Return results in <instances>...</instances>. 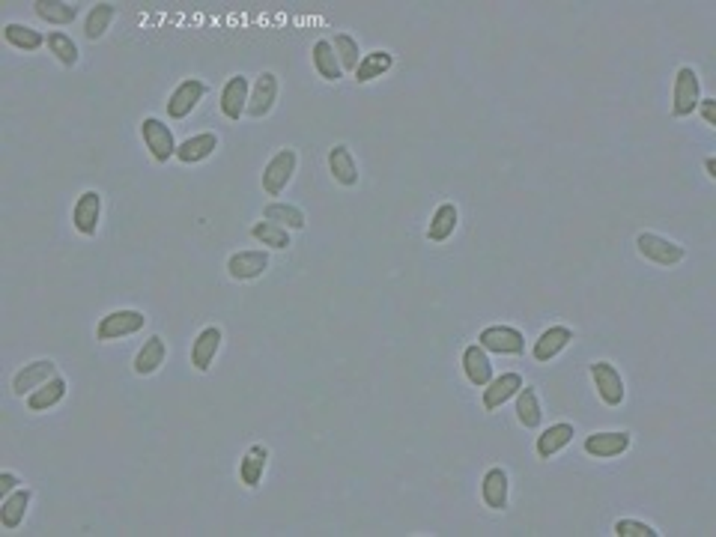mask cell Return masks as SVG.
I'll use <instances>...</instances> for the list:
<instances>
[{
  "label": "cell",
  "mask_w": 716,
  "mask_h": 537,
  "mask_svg": "<svg viewBox=\"0 0 716 537\" xmlns=\"http://www.w3.org/2000/svg\"><path fill=\"white\" fill-rule=\"evenodd\" d=\"M635 251L644 257V260H651V263H657L662 268H671V266H678L680 260L686 257V251L684 245H678V242H671L666 236H660V233H639L635 236Z\"/></svg>",
  "instance_id": "6da1fadb"
},
{
  "label": "cell",
  "mask_w": 716,
  "mask_h": 537,
  "mask_svg": "<svg viewBox=\"0 0 716 537\" xmlns=\"http://www.w3.org/2000/svg\"><path fill=\"white\" fill-rule=\"evenodd\" d=\"M295 165H299V156H295V149L284 147L277 149L272 158L266 161L263 167V192L268 197H281V192L286 185H290V179L295 174Z\"/></svg>",
  "instance_id": "7a4b0ae2"
},
{
  "label": "cell",
  "mask_w": 716,
  "mask_h": 537,
  "mask_svg": "<svg viewBox=\"0 0 716 537\" xmlns=\"http://www.w3.org/2000/svg\"><path fill=\"white\" fill-rule=\"evenodd\" d=\"M698 102H702V81H698L693 66H680L675 75V90H671V114L675 116L695 114Z\"/></svg>",
  "instance_id": "3957f363"
},
{
  "label": "cell",
  "mask_w": 716,
  "mask_h": 537,
  "mask_svg": "<svg viewBox=\"0 0 716 537\" xmlns=\"http://www.w3.org/2000/svg\"><path fill=\"white\" fill-rule=\"evenodd\" d=\"M147 326V317H143L141 311H111L105 313L102 320H98L96 326V340H120V337H129V335H138V331Z\"/></svg>",
  "instance_id": "277c9868"
},
{
  "label": "cell",
  "mask_w": 716,
  "mask_h": 537,
  "mask_svg": "<svg viewBox=\"0 0 716 537\" xmlns=\"http://www.w3.org/2000/svg\"><path fill=\"white\" fill-rule=\"evenodd\" d=\"M141 138L147 143L149 156L158 161V165H165V161L176 158V141H174V132L167 129L165 123L158 120V116H143L141 123Z\"/></svg>",
  "instance_id": "5b68a950"
},
{
  "label": "cell",
  "mask_w": 716,
  "mask_h": 537,
  "mask_svg": "<svg viewBox=\"0 0 716 537\" xmlns=\"http://www.w3.org/2000/svg\"><path fill=\"white\" fill-rule=\"evenodd\" d=\"M206 93H209V87H206V81H200V78L179 81V87L167 98V116L170 120H185V116L203 102Z\"/></svg>",
  "instance_id": "8992f818"
},
{
  "label": "cell",
  "mask_w": 716,
  "mask_h": 537,
  "mask_svg": "<svg viewBox=\"0 0 716 537\" xmlns=\"http://www.w3.org/2000/svg\"><path fill=\"white\" fill-rule=\"evenodd\" d=\"M478 344L487 349V353H496V355H519V353H525L523 331L514 328V326H487L478 335Z\"/></svg>",
  "instance_id": "52a82bcc"
},
{
  "label": "cell",
  "mask_w": 716,
  "mask_h": 537,
  "mask_svg": "<svg viewBox=\"0 0 716 537\" xmlns=\"http://www.w3.org/2000/svg\"><path fill=\"white\" fill-rule=\"evenodd\" d=\"M591 379H594V388L606 406H621L624 397H626V388H624V379H621V373H618L615 364L594 362L591 364Z\"/></svg>",
  "instance_id": "ba28073f"
},
{
  "label": "cell",
  "mask_w": 716,
  "mask_h": 537,
  "mask_svg": "<svg viewBox=\"0 0 716 537\" xmlns=\"http://www.w3.org/2000/svg\"><path fill=\"white\" fill-rule=\"evenodd\" d=\"M630 442H633V436L624 433V430H606V433H591L582 448H585V454L594 456V460H615V456L630 451Z\"/></svg>",
  "instance_id": "9c48e42d"
},
{
  "label": "cell",
  "mask_w": 716,
  "mask_h": 537,
  "mask_svg": "<svg viewBox=\"0 0 716 537\" xmlns=\"http://www.w3.org/2000/svg\"><path fill=\"white\" fill-rule=\"evenodd\" d=\"M57 373V364L51 362V358H39V362H30L24 364L21 371L13 376V394L15 397H24V394H33L39 385H45L48 379H54Z\"/></svg>",
  "instance_id": "30bf717a"
},
{
  "label": "cell",
  "mask_w": 716,
  "mask_h": 537,
  "mask_svg": "<svg viewBox=\"0 0 716 537\" xmlns=\"http://www.w3.org/2000/svg\"><path fill=\"white\" fill-rule=\"evenodd\" d=\"M98 218H102V194L98 192H84L78 197V203L72 206V224L81 236H96L98 230Z\"/></svg>",
  "instance_id": "8fae6325"
},
{
  "label": "cell",
  "mask_w": 716,
  "mask_h": 537,
  "mask_svg": "<svg viewBox=\"0 0 716 537\" xmlns=\"http://www.w3.org/2000/svg\"><path fill=\"white\" fill-rule=\"evenodd\" d=\"M277 102V75L275 72H263L254 87H251V96H248V116H254V120H263V116L272 114V107Z\"/></svg>",
  "instance_id": "7c38bea8"
},
{
  "label": "cell",
  "mask_w": 716,
  "mask_h": 537,
  "mask_svg": "<svg viewBox=\"0 0 716 537\" xmlns=\"http://www.w3.org/2000/svg\"><path fill=\"white\" fill-rule=\"evenodd\" d=\"M523 376L519 373H501V376H492V379L483 385V409L487 412H496L501 409L510 397H516V391L523 388Z\"/></svg>",
  "instance_id": "4fadbf2b"
},
{
  "label": "cell",
  "mask_w": 716,
  "mask_h": 537,
  "mask_svg": "<svg viewBox=\"0 0 716 537\" xmlns=\"http://www.w3.org/2000/svg\"><path fill=\"white\" fill-rule=\"evenodd\" d=\"M573 344V328L567 326H550L546 331H541V337L534 340L532 355L537 364H550L561 349H567Z\"/></svg>",
  "instance_id": "5bb4252c"
},
{
  "label": "cell",
  "mask_w": 716,
  "mask_h": 537,
  "mask_svg": "<svg viewBox=\"0 0 716 537\" xmlns=\"http://www.w3.org/2000/svg\"><path fill=\"white\" fill-rule=\"evenodd\" d=\"M268 268V254L266 251H236L227 260V275L233 281H254Z\"/></svg>",
  "instance_id": "9a60e30c"
},
{
  "label": "cell",
  "mask_w": 716,
  "mask_h": 537,
  "mask_svg": "<svg viewBox=\"0 0 716 537\" xmlns=\"http://www.w3.org/2000/svg\"><path fill=\"white\" fill-rule=\"evenodd\" d=\"M248 96H251L248 78L245 75H233L221 90V114L227 116V120L239 123V116L248 111Z\"/></svg>",
  "instance_id": "2e32d148"
},
{
  "label": "cell",
  "mask_w": 716,
  "mask_h": 537,
  "mask_svg": "<svg viewBox=\"0 0 716 537\" xmlns=\"http://www.w3.org/2000/svg\"><path fill=\"white\" fill-rule=\"evenodd\" d=\"M221 328L218 326H206L200 335L194 337V344H192V367L194 371H209L212 362H215V355H218V349H221Z\"/></svg>",
  "instance_id": "e0dca14e"
},
{
  "label": "cell",
  "mask_w": 716,
  "mask_h": 537,
  "mask_svg": "<svg viewBox=\"0 0 716 537\" xmlns=\"http://www.w3.org/2000/svg\"><path fill=\"white\" fill-rule=\"evenodd\" d=\"M463 371H465V379H469L474 388H483L490 379H492V362H490V353L483 349L481 344H469L463 349Z\"/></svg>",
  "instance_id": "ac0fdd59"
},
{
  "label": "cell",
  "mask_w": 716,
  "mask_h": 537,
  "mask_svg": "<svg viewBox=\"0 0 716 537\" xmlns=\"http://www.w3.org/2000/svg\"><path fill=\"white\" fill-rule=\"evenodd\" d=\"M30 501H33V492L27 487H18L15 492H9L6 499H0V525H4L6 532H15V528L24 523Z\"/></svg>",
  "instance_id": "d6986e66"
},
{
  "label": "cell",
  "mask_w": 716,
  "mask_h": 537,
  "mask_svg": "<svg viewBox=\"0 0 716 537\" xmlns=\"http://www.w3.org/2000/svg\"><path fill=\"white\" fill-rule=\"evenodd\" d=\"M507 490H510V481H507V472L496 465V469H490L483 474V483H481V499L483 505L490 510H505L507 507Z\"/></svg>",
  "instance_id": "ffe728a7"
},
{
  "label": "cell",
  "mask_w": 716,
  "mask_h": 537,
  "mask_svg": "<svg viewBox=\"0 0 716 537\" xmlns=\"http://www.w3.org/2000/svg\"><path fill=\"white\" fill-rule=\"evenodd\" d=\"M573 436H576V427L567 424V421H558V424H552V427H546L541 436H537V456L541 460H550V456H555L561 451V448H567L573 442Z\"/></svg>",
  "instance_id": "44dd1931"
},
{
  "label": "cell",
  "mask_w": 716,
  "mask_h": 537,
  "mask_svg": "<svg viewBox=\"0 0 716 537\" xmlns=\"http://www.w3.org/2000/svg\"><path fill=\"white\" fill-rule=\"evenodd\" d=\"M215 149H218V134H215V132H200V134H194V138L179 143L176 158L183 161V165H197V161L209 158Z\"/></svg>",
  "instance_id": "7402d4cb"
},
{
  "label": "cell",
  "mask_w": 716,
  "mask_h": 537,
  "mask_svg": "<svg viewBox=\"0 0 716 537\" xmlns=\"http://www.w3.org/2000/svg\"><path fill=\"white\" fill-rule=\"evenodd\" d=\"M328 170L331 176H335V183H340L344 188H353L358 183V167H355V158L349 147L344 143H337V147L328 149Z\"/></svg>",
  "instance_id": "603a6c76"
},
{
  "label": "cell",
  "mask_w": 716,
  "mask_h": 537,
  "mask_svg": "<svg viewBox=\"0 0 716 537\" xmlns=\"http://www.w3.org/2000/svg\"><path fill=\"white\" fill-rule=\"evenodd\" d=\"M456 221H460V212H456L454 203H442L439 209L433 212V218H430V227H427V239L430 245H442L454 236L456 230Z\"/></svg>",
  "instance_id": "cb8c5ba5"
},
{
  "label": "cell",
  "mask_w": 716,
  "mask_h": 537,
  "mask_svg": "<svg viewBox=\"0 0 716 537\" xmlns=\"http://www.w3.org/2000/svg\"><path fill=\"white\" fill-rule=\"evenodd\" d=\"M266 463H268V448L251 445L248 454L239 460V481L245 483L248 490L260 487V481H263V472H266Z\"/></svg>",
  "instance_id": "d4e9b609"
},
{
  "label": "cell",
  "mask_w": 716,
  "mask_h": 537,
  "mask_svg": "<svg viewBox=\"0 0 716 537\" xmlns=\"http://www.w3.org/2000/svg\"><path fill=\"white\" fill-rule=\"evenodd\" d=\"M165 358H167V344H165V337H158V335H152L147 344H143L138 349V355H134V373L138 376H149V373H156L161 364H165Z\"/></svg>",
  "instance_id": "484cf974"
},
{
  "label": "cell",
  "mask_w": 716,
  "mask_h": 537,
  "mask_svg": "<svg viewBox=\"0 0 716 537\" xmlns=\"http://www.w3.org/2000/svg\"><path fill=\"white\" fill-rule=\"evenodd\" d=\"M311 60H313V69H317V75L322 81H340L344 78V69H340V60L335 48H331L328 39H317L311 48Z\"/></svg>",
  "instance_id": "4316f807"
},
{
  "label": "cell",
  "mask_w": 716,
  "mask_h": 537,
  "mask_svg": "<svg viewBox=\"0 0 716 537\" xmlns=\"http://www.w3.org/2000/svg\"><path fill=\"white\" fill-rule=\"evenodd\" d=\"M63 397H66V379H63V376H54V379L39 385L33 394H27V409H30V412H48V409L57 406Z\"/></svg>",
  "instance_id": "83f0119b"
},
{
  "label": "cell",
  "mask_w": 716,
  "mask_h": 537,
  "mask_svg": "<svg viewBox=\"0 0 716 537\" xmlns=\"http://www.w3.org/2000/svg\"><path fill=\"white\" fill-rule=\"evenodd\" d=\"M516 421L525 430H537L543 421L541 400H537V391L532 388V385H523V388L516 391Z\"/></svg>",
  "instance_id": "f1b7e54d"
},
{
  "label": "cell",
  "mask_w": 716,
  "mask_h": 537,
  "mask_svg": "<svg viewBox=\"0 0 716 537\" xmlns=\"http://www.w3.org/2000/svg\"><path fill=\"white\" fill-rule=\"evenodd\" d=\"M33 13L39 15L42 21L57 24V27H66V24H72L78 18V6L75 4H66V0H36Z\"/></svg>",
  "instance_id": "f546056e"
},
{
  "label": "cell",
  "mask_w": 716,
  "mask_h": 537,
  "mask_svg": "<svg viewBox=\"0 0 716 537\" xmlns=\"http://www.w3.org/2000/svg\"><path fill=\"white\" fill-rule=\"evenodd\" d=\"M4 39L13 45V48H18V51H24V54H33V51H39L42 45H45V39H48V36H42L39 30H33V27H27V24H6L4 27Z\"/></svg>",
  "instance_id": "4dcf8cb0"
},
{
  "label": "cell",
  "mask_w": 716,
  "mask_h": 537,
  "mask_svg": "<svg viewBox=\"0 0 716 537\" xmlns=\"http://www.w3.org/2000/svg\"><path fill=\"white\" fill-rule=\"evenodd\" d=\"M391 66H394V57L388 51L362 54V63H358V69H355V81H358V84H367V81L382 78Z\"/></svg>",
  "instance_id": "1f68e13d"
},
{
  "label": "cell",
  "mask_w": 716,
  "mask_h": 537,
  "mask_svg": "<svg viewBox=\"0 0 716 537\" xmlns=\"http://www.w3.org/2000/svg\"><path fill=\"white\" fill-rule=\"evenodd\" d=\"M263 218L286 230H304V212L293 203H281V200L268 203L263 209Z\"/></svg>",
  "instance_id": "d6a6232c"
},
{
  "label": "cell",
  "mask_w": 716,
  "mask_h": 537,
  "mask_svg": "<svg viewBox=\"0 0 716 537\" xmlns=\"http://www.w3.org/2000/svg\"><path fill=\"white\" fill-rule=\"evenodd\" d=\"M114 15H116L114 4H96L93 9H90L87 21H84V36H87V39L90 42L102 39V36L107 33V27H111V21H114Z\"/></svg>",
  "instance_id": "836d02e7"
},
{
  "label": "cell",
  "mask_w": 716,
  "mask_h": 537,
  "mask_svg": "<svg viewBox=\"0 0 716 537\" xmlns=\"http://www.w3.org/2000/svg\"><path fill=\"white\" fill-rule=\"evenodd\" d=\"M251 236H254L257 242H263L266 248H275V251H284V248L293 245L290 230L277 227V224H272V221H257L254 227H251Z\"/></svg>",
  "instance_id": "e575fe53"
},
{
  "label": "cell",
  "mask_w": 716,
  "mask_h": 537,
  "mask_svg": "<svg viewBox=\"0 0 716 537\" xmlns=\"http://www.w3.org/2000/svg\"><path fill=\"white\" fill-rule=\"evenodd\" d=\"M45 45H48V51L57 57L63 66H75L78 63V45L72 42V36L69 33H63V30H51L48 33V39H45Z\"/></svg>",
  "instance_id": "d590c367"
},
{
  "label": "cell",
  "mask_w": 716,
  "mask_h": 537,
  "mask_svg": "<svg viewBox=\"0 0 716 537\" xmlns=\"http://www.w3.org/2000/svg\"><path fill=\"white\" fill-rule=\"evenodd\" d=\"M331 48H335L337 60H340V69L344 72H353L358 69V63H362V51H358V42L353 39L349 33H337L335 42H331Z\"/></svg>",
  "instance_id": "8d00e7d4"
},
{
  "label": "cell",
  "mask_w": 716,
  "mask_h": 537,
  "mask_svg": "<svg viewBox=\"0 0 716 537\" xmlns=\"http://www.w3.org/2000/svg\"><path fill=\"white\" fill-rule=\"evenodd\" d=\"M612 532L618 537H660V532L648 523H639V519H618L612 525Z\"/></svg>",
  "instance_id": "74e56055"
},
{
  "label": "cell",
  "mask_w": 716,
  "mask_h": 537,
  "mask_svg": "<svg viewBox=\"0 0 716 537\" xmlns=\"http://www.w3.org/2000/svg\"><path fill=\"white\" fill-rule=\"evenodd\" d=\"M18 487H21V481H18L13 472H0V499H6L9 492H15Z\"/></svg>",
  "instance_id": "f35d334b"
},
{
  "label": "cell",
  "mask_w": 716,
  "mask_h": 537,
  "mask_svg": "<svg viewBox=\"0 0 716 537\" xmlns=\"http://www.w3.org/2000/svg\"><path fill=\"white\" fill-rule=\"evenodd\" d=\"M695 111H702V116H704V123H707V125H716V98H704V96H702V102H698Z\"/></svg>",
  "instance_id": "ab89813d"
},
{
  "label": "cell",
  "mask_w": 716,
  "mask_h": 537,
  "mask_svg": "<svg viewBox=\"0 0 716 537\" xmlns=\"http://www.w3.org/2000/svg\"><path fill=\"white\" fill-rule=\"evenodd\" d=\"M704 170H707V176L716 179V161H713V158H707V161H704Z\"/></svg>",
  "instance_id": "60d3db41"
}]
</instances>
